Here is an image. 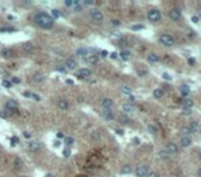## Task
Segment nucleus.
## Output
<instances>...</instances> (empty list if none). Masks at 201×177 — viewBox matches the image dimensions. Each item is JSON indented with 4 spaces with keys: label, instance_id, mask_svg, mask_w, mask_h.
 Masks as SVG:
<instances>
[{
    "label": "nucleus",
    "instance_id": "1",
    "mask_svg": "<svg viewBox=\"0 0 201 177\" xmlns=\"http://www.w3.org/2000/svg\"><path fill=\"white\" fill-rule=\"evenodd\" d=\"M35 22H36L37 26H40L42 29H51L54 26V19L50 14L47 12H39L35 17Z\"/></svg>",
    "mask_w": 201,
    "mask_h": 177
},
{
    "label": "nucleus",
    "instance_id": "2",
    "mask_svg": "<svg viewBox=\"0 0 201 177\" xmlns=\"http://www.w3.org/2000/svg\"><path fill=\"white\" fill-rule=\"evenodd\" d=\"M159 40H160V43L161 44H164V45H167V47H172V45L175 44V39L171 36V34H161V36L159 37Z\"/></svg>",
    "mask_w": 201,
    "mask_h": 177
},
{
    "label": "nucleus",
    "instance_id": "3",
    "mask_svg": "<svg viewBox=\"0 0 201 177\" xmlns=\"http://www.w3.org/2000/svg\"><path fill=\"white\" fill-rule=\"evenodd\" d=\"M147 19L152 22L160 21V19H161V12H160L157 8H152L149 12H147Z\"/></svg>",
    "mask_w": 201,
    "mask_h": 177
},
{
    "label": "nucleus",
    "instance_id": "4",
    "mask_svg": "<svg viewBox=\"0 0 201 177\" xmlns=\"http://www.w3.org/2000/svg\"><path fill=\"white\" fill-rule=\"evenodd\" d=\"M90 17L94 19V21H96V22H101L103 19V14H102V11L101 10H96V8H92L90 11Z\"/></svg>",
    "mask_w": 201,
    "mask_h": 177
},
{
    "label": "nucleus",
    "instance_id": "5",
    "mask_svg": "<svg viewBox=\"0 0 201 177\" xmlns=\"http://www.w3.org/2000/svg\"><path fill=\"white\" fill-rule=\"evenodd\" d=\"M168 17H169V19H172V21H179V19L182 18V12H180V10H178V8H172V10H169Z\"/></svg>",
    "mask_w": 201,
    "mask_h": 177
},
{
    "label": "nucleus",
    "instance_id": "6",
    "mask_svg": "<svg viewBox=\"0 0 201 177\" xmlns=\"http://www.w3.org/2000/svg\"><path fill=\"white\" fill-rule=\"evenodd\" d=\"M113 105H114V102H113V99H110V98H103L102 99L103 110H110V108L113 107Z\"/></svg>",
    "mask_w": 201,
    "mask_h": 177
},
{
    "label": "nucleus",
    "instance_id": "7",
    "mask_svg": "<svg viewBox=\"0 0 201 177\" xmlns=\"http://www.w3.org/2000/svg\"><path fill=\"white\" fill-rule=\"evenodd\" d=\"M147 166H145V165H142V166H138L136 168V176L138 177H146L147 176Z\"/></svg>",
    "mask_w": 201,
    "mask_h": 177
},
{
    "label": "nucleus",
    "instance_id": "8",
    "mask_svg": "<svg viewBox=\"0 0 201 177\" xmlns=\"http://www.w3.org/2000/svg\"><path fill=\"white\" fill-rule=\"evenodd\" d=\"M165 151L171 155V154H176L178 153V146L175 143H168L167 144V148H165Z\"/></svg>",
    "mask_w": 201,
    "mask_h": 177
},
{
    "label": "nucleus",
    "instance_id": "9",
    "mask_svg": "<svg viewBox=\"0 0 201 177\" xmlns=\"http://www.w3.org/2000/svg\"><path fill=\"white\" fill-rule=\"evenodd\" d=\"M79 76H80L81 78H88L91 76V70L87 69V67H83V69L79 70Z\"/></svg>",
    "mask_w": 201,
    "mask_h": 177
},
{
    "label": "nucleus",
    "instance_id": "10",
    "mask_svg": "<svg viewBox=\"0 0 201 177\" xmlns=\"http://www.w3.org/2000/svg\"><path fill=\"white\" fill-rule=\"evenodd\" d=\"M180 105H182L183 108H192L193 107V100L189 99V98H185V99H182Z\"/></svg>",
    "mask_w": 201,
    "mask_h": 177
},
{
    "label": "nucleus",
    "instance_id": "11",
    "mask_svg": "<svg viewBox=\"0 0 201 177\" xmlns=\"http://www.w3.org/2000/svg\"><path fill=\"white\" fill-rule=\"evenodd\" d=\"M190 144H192V139L189 136H183L180 139V147H189Z\"/></svg>",
    "mask_w": 201,
    "mask_h": 177
},
{
    "label": "nucleus",
    "instance_id": "12",
    "mask_svg": "<svg viewBox=\"0 0 201 177\" xmlns=\"http://www.w3.org/2000/svg\"><path fill=\"white\" fill-rule=\"evenodd\" d=\"M58 107H59L61 110H66V108H69V102L65 99H59L58 100Z\"/></svg>",
    "mask_w": 201,
    "mask_h": 177
},
{
    "label": "nucleus",
    "instance_id": "13",
    "mask_svg": "<svg viewBox=\"0 0 201 177\" xmlns=\"http://www.w3.org/2000/svg\"><path fill=\"white\" fill-rule=\"evenodd\" d=\"M17 106H18V105H17V102H15V100H8V102L6 103V108L8 111H14L15 108H17Z\"/></svg>",
    "mask_w": 201,
    "mask_h": 177
},
{
    "label": "nucleus",
    "instance_id": "14",
    "mask_svg": "<svg viewBox=\"0 0 201 177\" xmlns=\"http://www.w3.org/2000/svg\"><path fill=\"white\" fill-rule=\"evenodd\" d=\"M44 74H43V73H35V74H33V81L35 82H43L44 81Z\"/></svg>",
    "mask_w": 201,
    "mask_h": 177
},
{
    "label": "nucleus",
    "instance_id": "15",
    "mask_svg": "<svg viewBox=\"0 0 201 177\" xmlns=\"http://www.w3.org/2000/svg\"><path fill=\"white\" fill-rule=\"evenodd\" d=\"M28 148H29V151H37L40 148V143L39 141H30Z\"/></svg>",
    "mask_w": 201,
    "mask_h": 177
},
{
    "label": "nucleus",
    "instance_id": "16",
    "mask_svg": "<svg viewBox=\"0 0 201 177\" xmlns=\"http://www.w3.org/2000/svg\"><path fill=\"white\" fill-rule=\"evenodd\" d=\"M66 67L70 69V70L76 69V67H77V62H76L75 59H68V60H66Z\"/></svg>",
    "mask_w": 201,
    "mask_h": 177
},
{
    "label": "nucleus",
    "instance_id": "17",
    "mask_svg": "<svg viewBox=\"0 0 201 177\" xmlns=\"http://www.w3.org/2000/svg\"><path fill=\"white\" fill-rule=\"evenodd\" d=\"M189 93H190V91H189V87H187V85H182V87H180V95L183 96V99L187 98Z\"/></svg>",
    "mask_w": 201,
    "mask_h": 177
},
{
    "label": "nucleus",
    "instance_id": "18",
    "mask_svg": "<svg viewBox=\"0 0 201 177\" xmlns=\"http://www.w3.org/2000/svg\"><path fill=\"white\" fill-rule=\"evenodd\" d=\"M189 129H190V133L197 132L198 130V122L197 121H192V122L189 124Z\"/></svg>",
    "mask_w": 201,
    "mask_h": 177
},
{
    "label": "nucleus",
    "instance_id": "19",
    "mask_svg": "<svg viewBox=\"0 0 201 177\" xmlns=\"http://www.w3.org/2000/svg\"><path fill=\"white\" fill-rule=\"evenodd\" d=\"M123 110L126 111V113H131V111L135 110V107H134L131 103H124V105H123Z\"/></svg>",
    "mask_w": 201,
    "mask_h": 177
},
{
    "label": "nucleus",
    "instance_id": "20",
    "mask_svg": "<svg viewBox=\"0 0 201 177\" xmlns=\"http://www.w3.org/2000/svg\"><path fill=\"white\" fill-rule=\"evenodd\" d=\"M102 115H103V118H106V120H113V118H114L113 113H112L110 110H103Z\"/></svg>",
    "mask_w": 201,
    "mask_h": 177
},
{
    "label": "nucleus",
    "instance_id": "21",
    "mask_svg": "<svg viewBox=\"0 0 201 177\" xmlns=\"http://www.w3.org/2000/svg\"><path fill=\"white\" fill-rule=\"evenodd\" d=\"M147 59H149V62L156 63V62H159V60H160V58L157 56L156 54H149V55H147Z\"/></svg>",
    "mask_w": 201,
    "mask_h": 177
},
{
    "label": "nucleus",
    "instance_id": "22",
    "mask_svg": "<svg viewBox=\"0 0 201 177\" xmlns=\"http://www.w3.org/2000/svg\"><path fill=\"white\" fill-rule=\"evenodd\" d=\"M120 58L123 60H129V59H131V54H129L128 51H121L120 52Z\"/></svg>",
    "mask_w": 201,
    "mask_h": 177
},
{
    "label": "nucleus",
    "instance_id": "23",
    "mask_svg": "<svg viewBox=\"0 0 201 177\" xmlns=\"http://www.w3.org/2000/svg\"><path fill=\"white\" fill-rule=\"evenodd\" d=\"M162 95H164V92H162V89H160V88H157V89L153 91V96L156 98V99H160V98H162Z\"/></svg>",
    "mask_w": 201,
    "mask_h": 177
},
{
    "label": "nucleus",
    "instance_id": "24",
    "mask_svg": "<svg viewBox=\"0 0 201 177\" xmlns=\"http://www.w3.org/2000/svg\"><path fill=\"white\" fill-rule=\"evenodd\" d=\"M79 0H65V6L66 7H75L76 4H79Z\"/></svg>",
    "mask_w": 201,
    "mask_h": 177
},
{
    "label": "nucleus",
    "instance_id": "25",
    "mask_svg": "<svg viewBox=\"0 0 201 177\" xmlns=\"http://www.w3.org/2000/svg\"><path fill=\"white\" fill-rule=\"evenodd\" d=\"M77 55H80V56H87V55H88V50H87V48H83V47L79 48V50H77Z\"/></svg>",
    "mask_w": 201,
    "mask_h": 177
},
{
    "label": "nucleus",
    "instance_id": "26",
    "mask_svg": "<svg viewBox=\"0 0 201 177\" xmlns=\"http://www.w3.org/2000/svg\"><path fill=\"white\" fill-rule=\"evenodd\" d=\"M180 133H182L183 136H189V135H190L189 126H182V128H180Z\"/></svg>",
    "mask_w": 201,
    "mask_h": 177
},
{
    "label": "nucleus",
    "instance_id": "27",
    "mask_svg": "<svg viewBox=\"0 0 201 177\" xmlns=\"http://www.w3.org/2000/svg\"><path fill=\"white\" fill-rule=\"evenodd\" d=\"M159 158H161V159H168V158H169V154L167 153V151H160V153H159Z\"/></svg>",
    "mask_w": 201,
    "mask_h": 177
},
{
    "label": "nucleus",
    "instance_id": "28",
    "mask_svg": "<svg viewBox=\"0 0 201 177\" xmlns=\"http://www.w3.org/2000/svg\"><path fill=\"white\" fill-rule=\"evenodd\" d=\"M120 122L121 124H131V120H129L127 115H121V117H120Z\"/></svg>",
    "mask_w": 201,
    "mask_h": 177
},
{
    "label": "nucleus",
    "instance_id": "29",
    "mask_svg": "<svg viewBox=\"0 0 201 177\" xmlns=\"http://www.w3.org/2000/svg\"><path fill=\"white\" fill-rule=\"evenodd\" d=\"M51 15H52V19H54V18H59V17H61V12L58 11V10H52V11H51Z\"/></svg>",
    "mask_w": 201,
    "mask_h": 177
},
{
    "label": "nucleus",
    "instance_id": "30",
    "mask_svg": "<svg viewBox=\"0 0 201 177\" xmlns=\"http://www.w3.org/2000/svg\"><path fill=\"white\" fill-rule=\"evenodd\" d=\"M121 92L126 93V95H131V89L128 87H121Z\"/></svg>",
    "mask_w": 201,
    "mask_h": 177
},
{
    "label": "nucleus",
    "instance_id": "31",
    "mask_svg": "<svg viewBox=\"0 0 201 177\" xmlns=\"http://www.w3.org/2000/svg\"><path fill=\"white\" fill-rule=\"evenodd\" d=\"M121 172H123L124 174H129V173H131V166H128V165H127V166H124V168H123V170H121Z\"/></svg>",
    "mask_w": 201,
    "mask_h": 177
},
{
    "label": "nucleus",
    "instance_id": "32",
    "mask_svg": "<svg viewBox=\"0 0 201 177\" xmlns=\"http://www.w3.org/2000/svg\"><path fill=\"white\" fill-rule=\"evenodd\" d=\"M131 29H132V30H141V29H143V25H141V24H138V25H132Z\"/></svg>",
    "mask_w": 201,
    "mask_h": 177
},
{
    "label": "nucleus",
    "instance_id": "33",
    "mask_svg": "<svg viewBox=\"0 0 201 177\" xmlns=\"http://www.w3.org/2000/svg\"><path fill=\"white\" fill-rule=\"evenodd\" d=\"M32 48H33V45L30 44V43H26V44H24V50H25V51H32Z\"/></svg>",
    "mask_w": 201,
    "mask_h": 177
},
{
    "label": "nucleus",
    "instance_id": "34",
    "mask_svg": "<svg viewBox=\"0 0 201 177\" xmlns=\"http://www.w3.org/2000/svg\"><path fill=\"white\" fill-rule=\"evenodd\" d=\"M55 70H57V72H59V73H66V72H68L65 66H57V67H55Z\"/></svg>",
    "mask_w": 201,
    "mask_h": 177
},
{
    "label": "nucleus",
    "instance_id": "35",
    "mask_svg": "<svg viewBox=\"0 0 201 177\" xmlns=\"http://www.w3.org/2000/svg\"><path fill=\"white\" fill-rule=\"evenodd\" d=\"M65 143H66V146H70V144H73V139L72 137H65Z\"/></svg>",
    "mask_w": 201,
    "mask_h": 177
},
{
    "label": "nucleus",
    "instance_id": "36",
    "mask_svg": "<svg viewBox=\"0 0 201 177\" xmlns=\"http://www.w3.org/2000/svg\"><path fill=\"white\" fill-rule=\"evenodd\" d=\"M90 62L91 63H98V56H95V55H94V56H90Z\"/></svg>",
    "mask_w": 201,
    "mask_h": 177
},
{
    "label": "nucleus",
    "instance_id": "37",
    "mask_svg": "<svg viewBox=\"0 0 201 177\" xmlns=\"http://www.w3.org/2000/svg\"><path fill=\"white\" fill-rule=\"evenodd\" d=\"M3 55H4V56H11L12 52L8 51V50H4V51H3Z\"/></svg>",
    "mask_w": 201,
    "mask_h": 177
},
{
    "label": "nucleus",
    "instance_id": "38",
    "mask_svg": "<svg viewBox=\"0 0 201 177\" xmlns=\"http://www.w3.org/2000/svg\"><path fill=\"white\" fill-rule=\"evenodd\" d=\"M12 82H14V84H19V82H21V80H19L18 77H12V80H11Z\"/></svg>",
    "mask_w": 201,
    "mask_h": 177
},
{
    "label": "nucleus",
    "instance_id": "39",
    "mask_svg": "<svg viewBox=\"0 0 201 177\" xmlns=\"http://www.w3.org/2000/svg\"><path fill=\"white\" fill-rule=\"evenodd\" d=\"M182 114H183V115H189V114H190V108H183Z\"/></svg>",
    "mask_w": 201,
    "mask_h": 177
},
{
    "label": "nucleus",
    "instance_id": "40",
    "mask_svg": "<svg viewBox=\"0 0 201 177\" xmlns=\"http://www.w3.org/2000/svg\"><path fill=\"white\" fill-rule=\"evenodd\" d=\"M162 78H164V80H168V81H169V80H171V76H169L168 73H164V74H162Z\"/></svg>",
    "mask_w": 201,
    "mask_h": 177
},
{
    "label": "nucleus",
    "instance_id": "41",
    "mask_svg": "<svg viewBox=\"0 0 201 177\" xmlns=\"http://www.w3.org/2000/svg\"><path fill=\"white\" fill-rule=\"evenodd\" d=\"M112 25H113V26H119V25H120V21H117V19H112Z\"/></svg>",
    "mask_w": 201,
    "mask_h": 177
},
{
    "label": "nucleus",
    "instance_id": "42",
    "mask_svg": "<svg viewBox=\"0 0 201 177\" xmlns=\"http://www.w3.org/2000/svg\"><path fill=\"white\" fill-rule=\"evenodd\" d=\"M83 3H84V4H87V6H92V4H94V2H91V0H84Z\"/></svg>",
    "mask_w": 201,
    "mask_h": 177
},
{
    "label": "nucleus",
    "instance_id": "43",
    "mask_svg": "<svg viewBox=\"0 0 201 177\" xmlns=\"http://www.w3.org/2000/svg\"><path fill=\"white\" fill-rule=\"evenodd\" d=\"M3 87L10 88V87H11V82H8V81H3Z\"/></svg>",
    "mask_w": 201,
    "mask_h": 177
},
{
    "label": "nucleus",
    "instance_id": "44",
    "mask_svg": "<svg viewBox=\"0 0 201 177\" xmlns=\"http://www.w3.org/2000/svg\"><path fill=\"white\" fill-rule=\"evenodd\" d=\"M63 155H65V156H69L70 155V150H69V148H66V150L63 151Z\"/></svg>",
    "mask_w": 201,
    "mask_h": 177
},
{
    "label": "nucleus",
    "instance_id": "45",
    "mask_svg": "<svg viewBox=\"0 0 201 177\" xmlns=\"http://www.w3.org/2000/svg\"><path fill=\"white\" fill-rule=\"evenodd\" d=\"M149 129H150V132H157L156 126H153V125H149Z\"/></svg>",
    "mask_w": 201,
    "mask_h": 177
},
{
    "label": "nucleus",
    "instance_id": "46",
    "mask_svg": "<svg viewBox=\"0 0 201 177\" xmlns=\"http://www.w3.org/2000/svg\"><path fill=\"white\" fill-rule=\"evenodd\" d=\"M187 62H189V65H194L196 60H194V58H189V60H187Z\"/></svg>",
    "mask_w": 201,
    "mask_h": 177
},
{
    "label": "nucleus",
    "instance_id": "47",
    "mask_svg": "<svg viewBox=\"0 0 201 177\" xmlns=\"http://www.w3.org/2000/svg\"><path fill=\"white\" fill-rule=\"evenodd\" d=\"M146 177H159V176H157V173H147Z\"/></svg>",
    "mask_w": 201,
    "mask_h": 177
},
{
    "label": "nucleus",
    "instance_id": "48",
    "mask_svg": "<svg viewBox=\"0 0 201 177\" xmlns=\"http://www.w3.org/2000/svg\"><path fill=\"white\" fill-rule=\"evenodd\" d=\"M101 56H102V58L108 56V51H101Z\"/></svg>",
    "mask_w": 201,
    "mask_h": 177
},
{
    "label": "nucleus",
    "instance_id": "49",
    "mask_svg": "<svg viewBox=\"0 0 201 177\" xmlns=\"http://www.w3.org/2000/svg\"><path fill=\"white\" fill-rule=\"evenodd\" d=\"M91 137H94V140H98V133H91Z\"/></svg>",
    "mask_w": 201,
    "mask_h": 177
},
{
    "label": "nucleus",
    "instance_id": "50",
    "mask_svg": "<svg viewBox=\"0 0 201 177\" xmlns=\"http://www.w3.org/2000/svg\"><path fill=\"white\" fill-rule=\"evenodd\" d=\"M24 96H26V98H32V93L26 91V92H24Z\"/></svg>",
    "mask_w": 201,
    "mask_h": 177
},
{
    "label": "nucleus",
    "instance_id": "51",
    "mask_svg": "<svg viewBox=\"0 0 201 177\" xmlns=\"http://www.w3.org/2000/svg\"><path fill=\"white\" fill-rule=\"evenodd\" d=\"M57 137H58V139H63V137H65V136H63V133L58 132V133H57Z\"/></svg>",
    "mask_w": 201,
    "mask_h": 177
},
{
    "label": "nucleus",
    "instance_id": "52",
    "mask_svg": "<svg viewBox=\"0 0 201 177\" xmlns=\"http://www.w3.org/2000/svg\"><path fill=\"white\" fill-rule=\"evenodd\" d=\"M66 84H69V85H73V80H70V78H68V80H66Z\"/></svg>",
    "mask_w": 201,
    "mask_h": 177
},
{
    "label": "nucleus",
    "instance_id": "53",
    "mask_svg": "<svg viewBox=\"0 0 201 177\" xmlns=\"http://www.w3.org/2000/svg\"><path fill=\"white\" fill-rule=\"evenodd\" d=\"M110 58H112V59H116V58H117V54H116V52H113V54H110Z\"/></svg>",
    "mask_w": 201,
    "mask_h": 177
},
{
    "label": "nucleus",
    "instance_id": "54",
    "mask_svg": "<svg viewBox=\"0 0 201 177\" xmlns=\"http://www.w3.org/2000/svg\"><path fill=\"white\" fill-rule=\"evenodd\" d=\"M192 21L194 22V24H197V22H198V18H197V17H193V18H192Z\"/></svg>",
    "mask_w": 201,
    "mask_h": 177
},
{
    "label": "nucleus",
    "instance_id": "55",
    "mask_svg": "<svg viewBox=\"0 0 201 177\" xmlns=\"http://www.w3.org/2000/svg\"><path fill=\"white\" fill-rule=\"evenodd\" d=\"M24 136H25V137H26V139H30V135H29V133H28V132H24Z\"/></svg>",
    "mask_w": 201,
    "mask_h": 177
},
{
    "label": "nucleus",
    "instance_id": "56",
    "mask_svg": "<svg viewBox=\"0 0 201 177\" xmlns=\"http://www.w3.org/2000/svg\"><path fill=\"white\" fill-rule=\"evenodd\" d=\"M197 174H198V177H201V168L198 169V172H197Z\"/></svg>",
    "mask_w": 201,
    "mask_h": 177
},
{
    "label": "nucleus",
    "instance_id": "57",
    "mask_svg": "<svg viewBox=\"0 0 201 177\" xmlns=\"http://www.w3.org/2000/svg\"><path fill=\"white\" fill-rule=\"evenodd\" d=\"M0 117H2V118L6 117V115H4V113H2V111H0Z\"/></svg>",
    "mask_w": 201,
    "mask_h": 177
},
{
    "label": "nucleus",
    "instance_id": "58",
    "mask_svg": "<svg viewBox=\"0 0 201 177\" xmlns=\"http://www.w3.org/2000/svg\"><path fill=\"white\" fill-rule=\"evenodd\" d=\"M45 177H52V174H47V176H45Z\"/></svg>",
    "mask_w": 201,
    "mask_h": 177
},
{
    "label": "nucleus",
    "instance_id": "59",
    "mask_svg": "<svg viewBox=\"0 0 201 177\" xmlns=\"http://www.w3.org/2000/svg\"><path fill=\"white\" fill-rule=\"evenodd\" d=\"M200 159H201V154H200Z\"/></svg>",
    "mask_w": 201,
    "mask_h": 177
},
{
    "label": "nucleus",
    "instance_id": "60",
    "mask_svg": "<svg viewBox=\"0 0 201 177\" xmlns=\"http://www.w3.org/2000/svg\"><path fill=\"white\" fill-rule=\"evenodd\" d=\"M200 15H201V11H200Z\"/></svg>",
    "mask_w": 201,
    "mask_h": 177
}]
</instances>
